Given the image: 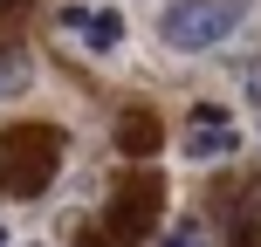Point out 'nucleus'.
<instances>
[{
  "mask_svg": "<svg viewBox=\"0 0 261 247\" xmlns=\"http://www.w3.org/2000/svg\"><path fill=\"white\" fill-rule=\"evenodd\" d=\"M55 165H62V138H55L48 124L0 130V193H14V199L41 193V185L55 179Z\"/></svg>",
  "mask_w": 261,
  "mask_h": 247,
  "instance_id": "obj_1",
  "label": "nucleus"
},
{
  "mask_svg": "<svg viewBox=\"0 0 261 247\" xmlns=\"http://www.w3.org/2000/svg\"><path fill=\"white\" fill-rule=\"evenodd\" d=\"M241 21H248V0H172L158 35H165V48L199 55V48H220Z\"/></svg>",
  "mask_w": 261,
  "mask_h": 247,
  "instance_id": "obj_2",
  "label": "nucleus"
},
{
  "mask_svg": "<svg viewBox=\"0 0 261 247\" xmlns=\"http://www.w3.org/2000/svg\"><path fill=\"white\" fill-rule=\"evenodd\" d=\"M62 35L90 55H117L124 48V14L117 7H62Z\"/></svg>",
  "mask_w": 261,
  "mask_h": 247,
  "instance_id": "obj_3",
  "label": "nucleus"
},
{
  "mask_svg": "<svg viewBox=\"0 0 261 247\" xmlns=\"http://www.w3.org/2000/svg\"><path fill=\"white\" fill-rule=\"evenodd\" d=\"M234 144H241V130H234V117H227L220 103H199L193 110V124H186V158L213 165V158H227Z\"/></svg>",
  "mask_w": 261,
  "mask_h": 247,
  "instance_id": "obj_4",
  "label": "nucleus"
},
{
  "mask_svg": "<svg viewBox=\"0 0 261 247\" xmlns=\"http://www.w3.org/2000/svg\"><path fill=\"white\" fill-rule=\"evenodd\" d=\"M151 144H158L151 110H124V151H151Z\"/></svg>",
  "mask_w": 261,
  "mask_h": 247,
  "instance_id": "obj_5",
  "label": "nucleus"
},
{
  "mask_svg": "<svg viewBox=\"0 0 261 247\" xmlns=\"http://www.w3.org/2000/svg\"><path fill=\"white\" fill-rule=\"evenodd\" d=\"M158 247H213V240H206V227H199V220H172Z\"/></svg>",
  "mask_w": 261,
  "mask_h": 247,
  "instance_id": "obj_6",
  "label": "nucleus"
},
{
  "mask_svg": "<svg viewBox=\"0 0 261 247\" xmlns=\"http://www.w3.org/2000/svg\"><path fill=\"white\" fill-rule=\"evenodd\" d=\"M28 90V55H0V96H21Z\"/></svg>",
  "mask_w": 261,
  "mask_h": 247,
  "instance_id": "obj_7",
  "label": "nucleus"
},
{
  "mask_svg": "<svg viewBox=\"0 0 261 247\" xmlns=\"http://www.w3.org/2000/svg\"><path fill=\"white\" fill-rule=\"evenodd\" d=\"M0 7H21V0H0Z\"/></svg>",
  "mask_w": 261,
  "mask_h": 247,
  "instance_id": "obj_8",
  "label": "nucleus"
},
{
  "mask_svg": "<svg viewBox=\"0 0 261 247\" xmlns=\"http://www.w3.org/2000/svg\"><path fill=\"white\" fill-rule=\"evenodd\" d=\"M0 247H7V227H0Z\"/></svg>",
  "mask_w": 261,
  "mask_h": 247,
  "instance_id": "obj_9",
  "label": "nucleus"
}]
</instances>
